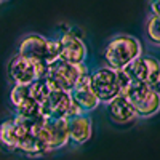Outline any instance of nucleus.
<instances>
[{
	"label": "nucleus",
	"instance_id": "obj_1",
	"mask_svg": "<svg viewBox=\"0 0 160 160\" xmlns=\"http://www.w3.org/2000/svg\"><path fill=\"white\" fill-rule=\"evenodd\" d=\"M142 55L141 42L128 34H118L112 37L104 48V61L106 66L112 69L122 71L125 66H128L131 61H135Z\"/></svg>",
	"mask_w": 160,
	"mask_h": 160
},
{
	"label": "nucleus",
	"instance_id": "obj_2",
	"mask_svg": "<svg viewBox=\"0 0 160 160\" xmlns=\"http://www.w3.org/2000/svg\"><path fill=\"white\" fill-rule=\"evenodd\" d=\"M128 82L130 80L122 71L112 69L109 66H102V68H98L90 72V87L99 99V102L104 104H108L117 95H120L128 85Z\"/></svg>",
	"mask_w": 160,
	"mask_h": 160
},
{
	"label": "nucleus",
	"instance_id": "obj_3",
	"mask_svg": "<svg viewBox=\"0 0 160 160\" xmlns=\"http://www.w3.org/2000/svg\"><path fill=\"white\" fill-rule=\"evenodd\" d=\"M122 93L133 106L138 117L149 118L160 112V93L146 82H128Z\"/></svg>",
	"mask_w": 160,
	"mask_h": 160
},
{
	"label": "nucleus",
	"instance_id": "obj_4",
	"mask_svg": "<svg viewBox=\"0 0 160 160\" xmlns=\"http://www.w3.org/2000/svg\"><path fill=\"white\" fill-rule=\"evenodd\" d=\"M18 55L34 62H43L48 66L59 59V45L58 40H48L43 35L29 34L21 40Z\"/></svg>",
	"mask_w": 160,
	"mask_h": 160
},
{
	"label": "nucleus",
	"instance_id": "obj_5",
	"mask_svg": "<svg viewBox=\"0 0 160 160\" xmlns=\"http://www.w3.org/2000/svg\"><path fill=\"white\" fill-rule=\"evenodd\" d=\"M87 71L88 69L85 68V64H72L64 59H56L48 64L45 78L53 90L71 91Z\"/></svg>",
	"mask_w": 160,
	"mask_h": 160
},
{
	"label": "nucleus",
	"instance_id": "obj_6",
	"mask_svg": "<svg viewBox=\"0 0 160 160\" xmlns=\"http://www.w3.org/2000/svg\"><path fill=\"white\" fill-rule=\"evenodd\" d=\"M130 82H146L160 93V61L154 56H139L122 69Z\"/></svg>",
	"mask_w": 160,
	"mask_h": 160
},
{
	"label": "nucleus",
	"instance_id": "obj_7",
	"mask_svg": "<svg viewBox=\"0 0 160 160\" xmlns=\"http://www.w3.org/2000/svg\"><path fill=\"white\" fill-rule=\"evenodd\" d=\"M47 68L43 62H34L16 55L8 64V77L13 85H31L37 78L45 77Z\"/></svg>",
	"mask_w": 160,
	"mask_h": 160
},
{
	"label": "nucleus",
	"instance_id": "obj_8",
	"mask_svg": "<svg viewBox=\"0 0 160 160\" xmlns=\"http://www.w3.org/2000/svg\"><path fill=\"white\" fill-rule=\"evenodd\" d=\"M37 136L45 144L47 152L62 149L69 144L68 118H47L42 128L37 131Z\"/></svg>",
	"mask_w": 160,
	"mask_h": 160
},
{
	"label": "nucleus",
	"instance_id": "obj_9",
	"mask_svg": "<svg viewBox=\"0 0 160 160\" xmlns=\"http://www.w3.org/2000/svg\"><path fill=\"white\" fill-rule=\"evenodd\" d=\"M56 40L59 45V59L72 64H85L88 51L82 35H78L75 31H68Z\"/></svg>",
	"mask_w": 160,
	"mask_h": 160
},
{
	"label": "nucleus",
	"instance_id": "obj_10",
	"mask_svg": "<svg viewBox=\"0 0 160 160\" xmlns=\"http://www.w3.org/2000/svg\"><path fill=\"white\" fill-rule=\"evenodd\" d=\"M69 93H71L72 101L80 108V111L85 112V114H90L91 111H95L101 104L99 99L96 98V95L93 93L91 87H90V71H87L82 77H80L77 85Z\"/></svg>",
	"mask_w": 160,
	"mask_h": 160
},
{
	"label": "nucleus",
	"instance_id": "obj_11",
	"mask_svg": "<svg viewBox=\"0 0 160 160\" xmlns=\"http://www.w3.org/2000/svg\"><path fill=\"white\" fill-rule=\"evenodd\" d=\"M69 141L74 144H85L93 135V122L88 114H78L68 118Z\"/></svg>",
	"mask_w": 160,
	"mask_h": 160
},
{
	"label": "nucleus",
	"instance_id": "obj_12",
	"mask_svg": "<svg viewBox=\"0 0 160 160\" xmlns=\"http://www.w3.org/2000/svg\"><path fill=\"white\" fill-rule=\"evenodd\" d=\"M108 114H109L112 122L114 123H118V125L130 123V122H133V120L138 117L136 112H135V109H133V106L125 98L123 93L117 95L112 101L108 102Z\"/></svg>",
	"mask_w": 160,
	"mask_h": 160
},
{
	"label": "nucleus",
	"instance_id": "obj_13",
	"mask_svg": "<svg viewBox=\"0 0 160 160\" xmlns=\"http://www.w3.org/2000/svg\"><path fill=\"white\" fill-rule=\"evenodd\" d=\"M10 101L16 112H28L38 109V104L34 101L29 85H13L10 91Z\"/></svg>",
	"mask_w": 160,
	"mask_h": 160
},
{
	"label": "nucleus",
	"instance_id": "obj_14",
	"mask_svg": "<svg viewBox=\"0 0 160 160\" xmlns=\"http://www.w3.org/2000/svg\"><path fill=\"white\" fill-rule=\"evenodd\" d=\"M0 142L10 151H16L18 144V128L13 118H8L0 123Z\"/></svg>",
	"mask_w": 160,
	"mask_h": 160
},
{
	"label": "nucleus",
	"instance_id": "obj_15",
	"mask_svg": "<svg viewBox=\"0 0 160 160\" xmlns=\"http://www.w3.org/2000/svg\"><path fill=\"white\" fill-rule=\"evenodd\" d=\"M29 90H31V95L34 98V101L40 106V104H43L47 101V98L50 96V93H51V85L48 83V80L45 77L42 78H37L35 82H32L29 85Z\"/></svg>",
	"mask_w": 160,
	"mask_h": 160
},
{
	"label": "nucleus",
	"instance_id": "obj_16",
	"mask_svg": "<svg viewBox=\"0 0 160 160\" xmlns=\"http://www.w3.org/2000/svg\"><path fill=\"white\" fill-rule=\"evenodd\" d=\"M146 37L152 45L160 47V16H149L146 22Z\"/></svg>",
	"mask_w": 160,
	"mask_h": 160
},
{
	"label": "nucleus",
	"instance_id": "obj_17",
	"mask_svg": "<svg viewBox=\"0 0 160 160\" xmlns=\"http://www.w3.org/2000/svg\"><path fill=\"white\" fill-rule=\"evenodd\" d=\"M151 15L160 16V0H151Z\"/></svg>",
	"mask_w": 160,
	"mask_h": 160
},
{
	"label": "nucleus",
	"instance_id": "obj_18",
	"mask_svg": "<svg viewBox=\"0 0 160 160\" xmlns=\"http://www.w3.org/2000/svg\"><path fill=\"white\" fill-rule=\"evenodd\" d=\"M0 2H7V0H0Z\"/></svg>",
	"mask_w": 160,
	"mask_h": 160
},
{
	"label": "nucleus",
	"instance_id": "obj_19",
	"mask_svg": "<svg viewBox=\"0 0 160 160\" xmlns=\"http://www.w3.org/2000/svg\"><path fill=\"white\" fill-rule=\"evenodd\" d=\"M0 3H2V2H0Z\"/></svg>",
	"mask_w": 160,
	"mask_h": 160
}]
</instances>
